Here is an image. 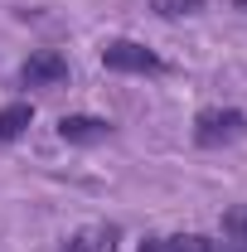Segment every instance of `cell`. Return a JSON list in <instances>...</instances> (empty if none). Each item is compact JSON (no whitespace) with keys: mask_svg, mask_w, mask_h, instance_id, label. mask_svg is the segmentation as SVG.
I'll return each mask as SVG.
<instances>
[{"mask_svg":"<svg viewBox=\"0 0 247 252\" xmlns=\"http://www.w3.org/2000/svg\"><path fill=\"white\" fill-rule=\"evenodd\" d=\"M102 68L131 73V78H165L170 73V63L160 59L151 44H141V39H107L102 44Z\"/></svg>","mask_w":247,"mask_h":252,"instance_id":"cell-1","label":"cell"},{"mask_svg":"<svg viewBox=\"0 0 247 252\" xmlns=\"http://www.w3.org/2000/svg\"><path fill=\"white\" fill-rule=\"evenodd\" d=\"M243 136H247V112H238V107H204L194 117V146L199 151H223Z\"/></svg>","mask_w":247,"mask_h":252,"instance_id":"cell-2","label":"cell"},{"mask_svg":"<svg viewBox=\"0 0 247 252\" xmlns=\"http://www.w3.org/2000/svg\"><path fill=\"white\" fill-rule=\"evenodd\" d=\"M59 83H68V59L59 49H34L20 63V88H59Z\"/></svg>","mask_w":247,"mask_h":252,"instance_id":"cell-3","label":"cell"},{"mask_svg":"<svg viewBox=\"0 0 247 252\" xmlns=\"http://www.w3.org/2000/svg\"><path fill=\"white\" fill-rule=\"evenodd\" d=\"M112 136H117V126L107 122V117H93V112H68V117H59V141H68V146H102Z\"/></svg>","mask_w":247,"mask_h":252,"instance_id":"cell-4","label":"cell"},{"mask_svg":"<svg viewBox=\"0 0 247 252\" xmlns=\"http://www.w3.org/2000/svg\"><path fill=\"white\" fill-rule=\"evenodd\" d=\"M136 252H233L218 238H204V233H160V238H146Z\"/></svg>","mask_w":247,"mask_h":252,"instance_id":"cell-5","label":"cell"},{"mask_svg":"<svg viewBox=\"0 0 247 252\" xmlns=\"http://www.w3.org/2000/svg\"><path fill=\"white\" fill-rule=\"evenodd\" d=\"M30 126H34V102H5L0 107V146L20 141Z\"/></svg>","mask_w":247,"mask_h":252,"instance_id":"cell-6","label":"cell"},{"mask_svg":"<svg viewBox=\"0 0 247 252\" xmlns=\"http://www.w3.org/2000/svg\"><path fill=\"white\" fill-rule=\"evenodd\" d=\"M112 248H117V228H83L63 243V252H112Z\"/></svg>","mask_w":247,"mask_h":252,"instance_id":"cell-7","label":"cell"},{"mask_svg":"<svg viewBox=\"0 0 247 252\" xmlns=\"http://www.w3.org/2000/svg\"><path fill=\"white\" fill-rule=\"evenodd\" d=\"M223 233H228L233 252H247V209H228L223 214Z\"/></svg>","mask_w":247,"mask_h":252,"instance_id":"cell-8","label":"cell"},{"mask_svg":"<svg viewBox=\"0 0 247 252\" xmlns=\"http://www.w3.org/2000/svg\"><path fill=\"white\" fill-rule=\"evenodd\" d=\"M209 0H151L155 15H165V20H185V15H199Z\"/></svg>","mask_w":247,"mask_h":252,"instance_id":"cell-9","label":"cell"},{"mask_svg":"<svg viewBox=\"0 0 247 252\" xmlns=\"http://www.w3.org/2000/svg\"><path fill=\"white\" fill-rule=\"evenodd\" d=\"M233 10H247V0H233Z\"/></svg>","mask_w":247,"mask_h":252,"instance_id":"cell-10","label":"cell"}]
</instances>
